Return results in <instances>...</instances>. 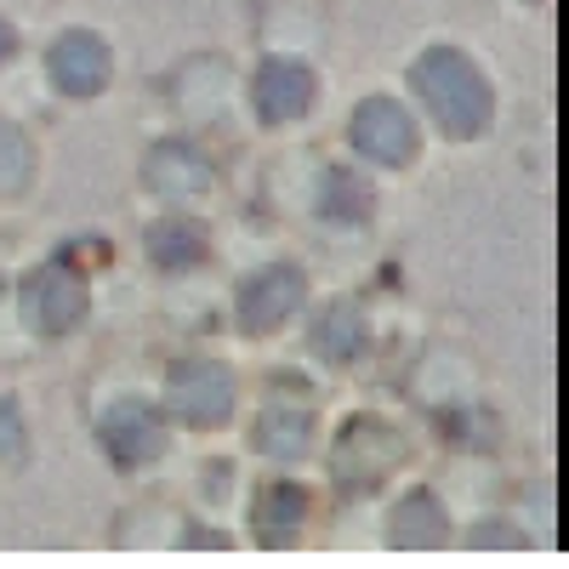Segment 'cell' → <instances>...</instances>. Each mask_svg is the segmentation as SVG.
I'll list each match as a JSON object with an SVG mask.
<instances>
[{"label":"cell","mask_w":569,"mask_h":569,"mask_svg":"<svg viewBox=\"0 0 569 569\" xmlns=\"http://www.w3.org/2000/svg\"><path fill=\"white\" fill-rule=\"evenodd\" d=\"M410 80L421 91L427 114H433L450 137H479L485 131V120H490V86H485V74L472 69L461 52H445V46H439V52L416 58Z\"/></svg>","instance_id":"1"},{"label":"cell","mask_w":569,"mask_h":569,"mask_svg":"<svg viewBox=\"0 0 569 569\" xmlns=\"http://www.w3.org/2000/svg\"><path fill=\"white\" fill-rule=\"evenodd\" d=\"M86 308V284L74 268H40L29 284H23V313L34 330H46V337H58V330H69Z\"/></svg>","instance_id":"2"},{"label":"cell","mask_w":569,"mask_h":569,"mask_svg":"<svg viewBox=\"0 0 569 569\" xmlns=\"http://www.w3.org/2000/svg\"><path fill=\"white\" fill-rule=\"evenodd\" d=\"M353 142H359V154L376 160V166H405L410 149H416V126L399 103L388 98H376L353 114Z\"/></svg>","instance_id":"3"},{"label":"cell","mask_w":569,"mask_h":569,"mask_svg":"<svg viewBox=\"0 0 569 569\" xmlns=\"http://www.w3.org/2000/svg\"><path fill=\"white\" fill-rule=\"evenodd\" d=\"M228 399H233V376L222 365L188 359V365L171 370V405H177V416H188V421H222Z\"/></svg>","instance_id":"4"},{"label":"cell","mask_w":569,"mask_h":569,"mask_svg":"<svg viewBox=\"0 0 569 569\" xmlns=\"http://www.w3.org/2000/svg\"><path fill=\"white\" fill-rule=\"evenodd\" d=\"M302 273L297 268H268V273H257L246 291H240V325L246 330H273L279 319H291L297 308H302Z\"/></svg>","instance_id":"5"},{"label":"cell","mask_w":569,"mask_h":569,"mask_svg":"<svg viewBox=\"0 0 569 569\" xmlns=\"http://www.w3.org/2000/svg\"><path fill=\"white\" fill-rule=\"evenodd\" d=\"M52 80L69 91V98H91V91H103V80H109V52H103V40L86 34V29L63 34V40L52 46Z\"/></svg>","instance_id":"6"},{"label":"cell","mask_w":569,"mask_h":569,"mask_svg":"<svg viewBox=\"0 0 569 569\" xmlns=\"http://www.w3.org/2000/svg\"><path fill=\"white\" fill-rule=\"evenodd\" d=\"M308 103H313V74L302 69V63H291V58H273V63H262V74H257V114L262 120H297V114H308Z\"/></svg>","instance_id":"7"},{"label":"cell","mask_w":569,"mask_h":569,"mask_svg":"<svg viewBox=\"0 0 569 569\" xmlns=\"http://www.w3.org/2000/svg\"><path fill=\"white\" fill-rule=\"evenodd\" d=\"M103 439L114 445L120 461H149V456H160V427H154V416L142 410V405H114V410L103 416Z\"/></svg>","instance_id":"8"},{"label":"cell","mask_w":569,"mask_h":569,"mask_svg":"<svg viewBox=\"0 0 569 569\" xmlns=\"http://www.w3.org/2000/svg\"><path fill=\"white\" fill-rule=\"evenodd\" d=\"M149 188H154V194H177V200L200 194V188H206V160L177 149V142H166V149L149 154Z\"/></svg>","instance_id":"9"},{"label":"cell","mask_w":569,"mask_h":569,"mask_svg":"<svg viewBox=\"0 0 569 569\" xmlns=\"http://www.w3.org/2000/svg\"><path fill=\"white\" fill-rule=\"evenodd\" d=\"M149 251H154L160 268H188V262H200L206 240H200V228H194V222L171 217V222H160V228L149 233Z\"/></svg>","instance_id":"10"},{"label":"cell","mask_w":569,"mask_h":569,"mask_svg":"<svg viewBox=\"0 0 569 569\" xmlns=\"http://www.w3.org/2000/svg\"><path fill=\"white\" fill-rule=\"evenodd\" d=\"M370 211V194H365V182L353 171H330L325 177V217H337V222H359Z\"/></svg>","instance_id":"11"},{"label":"cell","mask_w":569,"mask_h":569,"mask_svg":"<svg viewBox=\"0 0 569 569\" xmlns=\"http://www.w3.org/2000/svg\"><path fill=\"white\" fill-rule=\"evenodd\" d=\"M313 342L325 348V359H348L353 348H359V313L342 302V308H330L325 319H319V330H313Z\"/></svg>","instance_id":"12"},{"label":"cell","mask_w":569,"mask_h":569,"mask_svg":"<svg viewBox=\"0 0 569 569\" xmlns=\"http://www.w3.org/2000/svg\"><path fill=\"white\" fill-rule=\"evenodd\" d=\"M23 182H29V142H23V131L0 120V194H18Z\"/></svg>","instance_id":"13"},{"label":"cell","mask_w":569,"mask_h":569,"mask_svg":"<svg viewBox=\"0 0 569 569\" xmlns=\"http://www.w3.org/2000/svg\"><path fill=\"white\" fill-rule=\"evenodd\" d=\"M7 52H12V29H7V23H0V58H7Z\"/></svg>","instance_id":"14"}]
</instances>
